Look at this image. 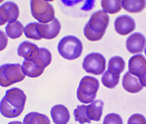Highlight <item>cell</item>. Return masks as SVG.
Returning a JSON list of instances; mask_svg holds the SVG:
<instances>
[{
  "instance_id": "obj_1",
  "label": "cell",
  "mask_w": 146,
  "mask_h": 124,
  "mask_svg": "<svg viewBox=\"0 0 146 124\" xmlns=\"http://www.w3.org/2000/svg\"><path fill=\"white\" fill-rule=\"evenodd\" d=\"M83 50L82 43L78 38L73 36L63 37L59 42L58 51L63 58L74 60L80 56Z\"/></svg>"
},
{
  "instance_id": "obj_24",
  "label": "cell",
  "mask_w": 146,
  "mask_h": 124,
  "mask_svg": "<svg viewBox=\"0 0 146 124\" xmlns=\"http://www.w3.org/2000/svg\"><path fill=\"white\" fill-rule=\"evenodd\" d=\"M101 6L103 11L110 14H115L120 11L122 8V0H103Z\"/></svg>"
},
{
  "instance_id": "obj_20",
  "label": "cell",
  "mask_w": 146,
  "mask_h": 124,
  "mask_svg": "<svg viewBox=\"0 0 146 124\" xmlns=\"http://www.w3.org/2000/svg\"><path fill=\"white\" fill-rule=\"evenodd\" d=\"M146 6L144 0H124L122 1V7L130 13H135L142 11Z\"/></svg>"
},
{
  "instance_id": "obj_18",
  "label": "cell",
  "mask_w": 146,
  "mask_h": 124,
  "mask_svg": "<svg viewBox=\"0 0 146 124\" xmlns=\"http://www.w3.org/2000/svg\"><path fill=\"white\" fill-rule=\"evenodd\" d=\"M52 62V54L48 49L39 48V54L36 58L32 61L37 68L42 69L49 66Z\"/></svg>"
},
{
  "instance_id": "obj_30",
  "label": "cell",
  "mask_w": 146,
  "mask_h": 124,
  "mask_svg": "<svg viewBox=\"0 0 146 124\" xmlns=\"http://www.w3.org/2000/svg\"><path fill=\"white\" fill-rule=\"evenodd\" d=\"M127 124H146V119L143 115L136 113L129 117Z\"/></svg>"
},
{
  "instance_id": "obj_21",
  "label": "cell",
  "mask_w": 146,
  "mask_h": 124,
  "mask_svg": "<svg viewBox=\"0 0 146 124\" xmlns=\"http://www.w3.org/2000/svg\"><path fill=\"white\" fill-rule=\"evenodd\" d=\"M24 29V26L22 23L19 21H16L8 23L5 28V31L7 36L10 39H17L22 36Z\"/></svg>"
},
{
  "instance_id": "obj_34",
  "label": "cell",
  "mask_w": 146,
  "mask_h": 124,
  "mask_svg": "<svg viewBox=\"0 0 146 124\" xmlns=\"http://www.w3.org/2000/svg\"><path fill=\"white\" fill-rule=\"evenodd\" d=\"M3 1H0V4H1V3H2Z\"/></svg>"
},
{
  "instance_id": "obj_15",
  "label": "cell",
  "mask_w": 146,
  "mask_h": 124,
  "mask_svg": "<svg viewBox=\"0 0 146 124\" xmlns=\"http://www.w3.org/2000/svg\"><path fill=\"white\" fill-rule=\"evenodd\" d=\"M122 85L125 90L131 93H135L141 91L143 89L139 78L127 72L125 74L122 80Z\"/></svg>"
},
{
  "instance_id": "obj_27",
  "label": "cell",
  "mask_w": 146,
  "mask_h": 124,
  "mask_svg": "<svg viewBox=\"0 0 146 124\" xmlns=\"http://www.w3.org/2000/svg\"><path fill=\"white\" fill-rule=\"evenodd\" d=\"M36 26V22L30 23L25 26L24 29V32L26 38L34 40H40L42 39L37 33Z\"/></svg>"
},
{
  "instance_id": "obj_32",
  "label": "cell",
  "mask_w": 146,
  "mask_h": 124,
  "mask_svg": "<svg viewBox=\"0 0 146 124\" xmlns=\"http://www.w3.org/2000/svg\"><path fill=\"white\" fill-rule=\"evenodd\" d=\"M8 124H23V123L19 121H14V122H10Z\"/></svg>"
},
{
  "instance_id": "obj_28",
  "label": "cell",
  "mask_w": 146,
  "mask_h": 124,
  "mask_svg": "<svg viewBox=\"0 0 146 124\" xmlns=\"http://www.w3.org/2000/svg\"><path fill=\"white\" fill-rule=\"evenodd\" d=\"M105 32H96L90 29L88 23L84 28V34L86 39L92 42L98 41L102 39Z\"/></svg>"
},
{
  "instance_id": "obj_14",
  "label": "cell",
  "mask_w": 146,
  "mask_h": 124,
  "mask_svg": "<svg viewBox=\"0 0 146 124\" xmlns=\"http://www.w3.org/2000/svg\"><path fill=\"white\" fill-rule=\"evenodd\" d=\"M51 115L55 124H67L70 119L68 108L62 105H57L52 108Z\"/></svg>"
},
{
  "instance_id": "obj_9",
  "label": "cell",
  "mask_w": 146,
  "mask_h": 124,
  "mask_svg": "<svg viewBox=\"0 0 146 124\" xmlns=\"http://www.w3.org/2000/svg\"><path fill=\"white\" fill-rule=\"evenodd\" d=\"M19 15V8L15 3L8 1L0 6V19L3 22L6 23L15 22Z\"/></svg>"
},
{
  "instance_id": "obj_7",
  "label": "cell",
  "mask_w": 146,
  "mask_h": 124,
  "mask_svg": "<svg viewBox=\"0 0 146 124\" xmlns=\"http://www.w3.org/2000/svg\"><path fill=\"white\" fill-rule=\"evenodd\" d=\"M61 28L60 23L56 17L47 24L37 23V32L42 39L51 40L55 38L60 33Z\"/></svg>"
},
{
  "instance_id": "obj_10",
  "label": "cell",
  "mask_w": 146,
  "mask_h": 124,
  "mask_svg": "<svg viewBox=\"0 0 146 124\" xmlns=\"http://www.w3.org/2000/svg\"><path fill=\"white\" fill-rule=\"evenodd\" d=\"M115 28L117 34L126 36L135 29V23L133 18L128 15H122L115 20Z\"/></svg>"
},
{
  "instance_id": "obj_11",
  "label": "cell",
  "mask_w": 146,
  "mask_h": 124,
  "mask_svg": "<svg viewBox=\"0 0 146 124\" xmlns=\"http://www.w3.org/2000/svg\"><path fill=\"white\" fill-rule=\"evenodd\" d=\"M146 46V39L144 35L135 32L129 36L126 41V48L132 54H139L144 51Z\"/></svg>"
},
{
  "instance_id": "obj_6",
  "label": "cell",
  "mask_w": 146,
  "mask_h": 124,
  "mask_svg": "<svg viewBox=\"0 0 146 124\" xmlns=\"http://www.w3.org/2000/svg\"><path fill=\"white\" fill-rule=\"evenodd\" d=\"M129 73L139 78L141 85L146 87V60L142 54L132 56L128 62Z\"/></svg>"
},
{
  "instance_id": "obj_29",
  "label": "cell",
  "mask_w": 146,
  "mask_h": 124,
  "mask_svg": "<svg viewBox=\"0 0 146 124\" xmlns=\"http://www.w3.org/2000/svg\"><path fill=\"white\" fill-rule=\"evenodd\" d=\"M103 124H123V122L119 115L112 113L105 117Z\"/></svg>"
},
{
  "instance_id": "obj_3",
  "label": "cell",
  "mask_w": 146,
  "mask_h": 124,
  "mask_svg": "<svg viewBox=\"0 0 146 124\" xmlns=\"http://www.w3.org/2000/svg\"><path fill=\"white\" fill-rule=\"evenodd\" d=\"M25 78L20 64H5L0 66V86L3 87L20 82Z\"/></svg>"
},
{
  "instance_id": "obj_17",
  "label": "cell",
  "mask_w": 146,
  "mask_h": 124,
  "mask_svg": "<svg viewBox=\"0 0 146 124\" xmlns=\"http://www.w3.org/2000/svg\"><path fill=\"white\" fill-rule=\"evenodd\" d=\"M24 108H17L13 107L3 97L0 102V112L7 118H15L19 117L22 114Z\"/></svg>"
},
{
  "instance_id": "obj_23",
  "label": "cell",
  "mask_w": 146,
  "mask_h": 124,
  "mask_svg": "<svg viewBox=\"0 0 146 124\" xmlns=\"http://www.w3.org/2000/svg\"><path fill=\"white\" fill-rule=\"evenodd\" d=\"M22 69L25 76L31 78L39 77L44 71V69L37 68L32 62L27 61L23 62L22 65Z\"/></svg>"
},
{
  "instance_id": "obj_25",
  "label": "cell",
  "mask_w": 146,
  "mask_h": 124,
  "mask_svg": "<svg viewBox=\"0 0 146 124\" xmlns=\"http://www.w3.org/2000/svg\"><path fill=\"white\" fill-rule=\"evenodd\" d=\"M119 77L120 75H113L106 71L102 78V83L106 87L112 89L118 85Z\"/></svg>"
},
{
  "instance_id": "obj_5",
  "label": "cell",
  "mask_w": 146,
  "mask_h": 124,
  "mask_svg": "<svg viewBox=\"0 0 146 124\" xmlns=\"http://www.w3.org/2000/svg\"><path fill=\"white\" fill-rule=\"evenodd\" d=\"M106 60L102 54L93 52L85 57L82 64L83 69L87 73L101 75L106 69Z\"/></svg>"
},
{
  "instance_id": "obj_4",
  "label": "cell",
  "mask_w": 146,
  "mask_h": 124,
  "mask_svg": "<svg viewBox=\"0 0 146 124\" xmlns=\"http://www.w3.org/2000/svg\"><path fill=\"white\" fill-rule=\"evenodd\" d=\"M30 5L32 16L39 23L47 24L55 18L53 6L46 1L33 0Z\"/></svg>"
},
{
  "instance_id": "obj_8",
  "label": "cell",
  "mask_w": 146,
  "mask_h": 124,
  "mask_svg": "<svg viewBox=\"0 0 146 124\" xmlns=\"http://www.w3.org/2000/svg\"><path fill=\"white\" fill-rule=\"evenodd\" d=\"M110 17L104 11L100 10L93 13L88 23L91 30L96 32H106L108 26Z\"/></svg>"
},
{
  "instance_id": "obj_31",
  "label": "cell",
  "mask_w": 146,
  "mask_h": 124,
  "mask_svg": "<svg viewBox=\"0 0 146 124\" xmlns=\"http://www.w3.org/2000/svg\"><path fill=\"white\" fill-rule=\"evenodd\" d=\"M8 38L6 34L0 30V51L4 50L7 46Z\"/></svg>"
},
{
  "instance_id": "obj_33",
  "label": "cell",
  "mask_w": 146,
  "mask_h": 124,
  "mask_svg": "<svg viewBox=\"0 0 146 124\" xmlns=\"http://www.w3.org/2000/svg\"><path fill=\"white\" fill-rule=\"evenodd\" d=\"M5 24H6V23L3 22L0 19V26H2V25Z\"/></svg>"
},
{
  "instance_id": "obj_12",
  "label": "cell",
  "mask_w": 146,
  "mask_h": 124,
  "mask_svg": "<svg viewBox=\"0 0 146 124\" xmlns=\"http://www.w3.org/2000/svg\"><path fill=\"white\" fill-rule=\"evenodd\" d=\"M5 98L10 105L17 108H24L27 100L26 95L24 91L15 87L7 90Z\"/></svg>"
},
{
  "instance_id": "obj_22",
  "label": "cell",
  "mask_w": 146,
  "mask_h": 124,
  "mask_svg": "<svg viewBox=\"0 0 146 124\" xmlns=\"http://www.w3.org/2000/svg\"><path fill=\"white\" fill-rule=\"evenodd\" d=\"M23 124H50V121L46 115L38 112H30L25 117Z\"/></svg>"
},
{
  "instance_id": "obj_19",
  "label": "cell",
  "mask_w": 146,
  "mask_h": 124,
  "mask_svg": "<svg viewBox=\"0 0 146 124\" xmlns=\"http://www.w3.org/2000/svg\"><path fill=\"white\" fill-rule=\"evenodd\" d=\"M125 62L121 56H113L108 62V71L113 75H120L124 70Z\"/></svg>"
},
{
  "instance_id": "obj_2",
  "label": "cell",
  "mask_w": 146,
  "mask_h": 124,
  "mask_svg": "<svg viewBox=\"0 0 146 124\" xmlns=\"http://www.w3.org/2000/svg\"><path fill=\"white\" fill-rule=\"evenodd\" d=\"M99 88V82L96 78L85 76L81 80L77 91L78 100L83 104H90L94 101L98 90Z\"/></svg>"
},
{
  "instance_id": "obj_13",
  "label": "cell",
  "mask_w": 146,
  "mask_h": 124,
  "mask_svg": "<svg viewBox=\"0 0 146 124\" xmlns=\"http://www.w3.org/2000/svg\"><path fill=\"white\" fill-rule=\"evenodd\" d=\"M39 54V48L36 44L30 42H22L17 49L19 56L23 57L25 61L32 62Z\"/></svg>"
},
{
  "instance_id": "obj_26",
  "label": "cell",
  "mask_w": 146,
  "mask_h": 124,
  "mask_svg": "<svg viewBox=\"0 0 146 124\" xmlns=\"http://www.w3.org/2000/svg\"><path fill=\"white\" fill-rule=\"evenodd\" d=\"M87 106L85 105H79L77 108L74 111V115L76 122H78L80 124L84 123L90 124L91 121L88 118L86 115V110Z\"/></svg>"
},
{
  "instance_id": "obj_16",
  "label": "cell",
  "mask_w": 146,
  "mask_h": 124,
  "mask_svg": "<svg viewBox=\"0 0 146 124\" xmlns=\"http://www.w3.org/2000/svg\"><path fill=\"white\" fill-rule=\"evenodd\" d=\"M104 102L101 100H97L87 106L86 112L88 118L90 121H99L102 115Z\"/></svg>"
}]
</instances>
